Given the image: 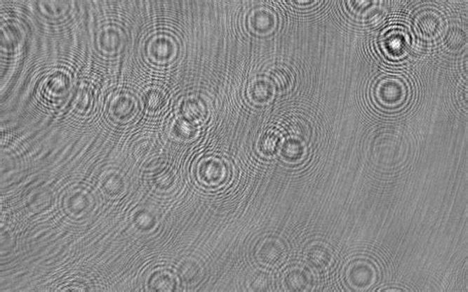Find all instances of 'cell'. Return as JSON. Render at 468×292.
<instances>
[{
  "instance_id": "6da1fadb",
  "label": "cell",
  "mask_w": 468,
  "mask_h": 292,
  "mask_svg": "<svg viewBox=\"0 0 468 292\" xmlns=\"http://www.w3.org/2000/svg\"><path fill=\"white\" fill-rule=\"evenodd\" d=\"M409 34L403 28L395 27L385 34L382 40L383 52L389 58H399L408 51Z\"/></svg>"
},
{
  "instance_id": "7a4b0ae2",
  "label": "cell",
  "mask_w": 468,
  "mask_h": 292,
  "mask_svg": "<svg viewBox=\"0 0 468 292\" xmlns=\"http://www.w3.org/2000/svg\"><path fill=\"white\" fill-rule=\"evenodd\" d=\"M417 28L422 36L434 38L443 30L442 18L436 12H424L417 19Z\"/></svg>"
}]
</instances>
